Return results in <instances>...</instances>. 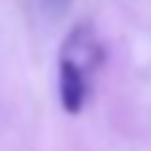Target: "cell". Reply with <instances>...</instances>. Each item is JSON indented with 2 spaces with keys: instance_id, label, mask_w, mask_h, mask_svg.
<instances>
[{
  "instance_id": "obj_1",
  "label": "cell",
  "mask_w": 151,
  "mask_h": 151,
  "mask_svg": "<svg viewBox=\"0 0 151 151\" xmlns=\"http://www.w3.org/2000/svg\"><path fill=\"white\" fill-rule=\"evenodd\" d=\"M60 57L68 60V63H74V66H80L83 71H88V74L97 71L100 63L106 60V49H103L94 26L91 23H77L74 29L66 34V40H63Z\"/></svg>"
},
{
  "instance_id": "obj_2",
  "label": "cell",
  "mask_w": 151,
  "mask_h": 151,
  "mask_svg": "<svg viewBox=\"0 0 151 151\" xmlns=\"http://www.w3.org/2000/svg\"><path fill=\"white\" fill-rule=\"evenodd\" d=\"M57 97L66 114H80L88 100V71L80 66L68 63L60 57L57 60Z\"/></svg>"
},
{
  "instance_id": "obj_3",
  "label": "cell",
  "mask_w": 151,
  "mask_h": 151,
  "mask_svg": "<svg viewBox=\"0 0 151 151\" xmlns=\"http://www.w3.org/2000/svg\"><path fill=\"white\" fill-rule=\"evenodd\" d=\"M43 9H46L49 14H63L68 9V0H43Z\"/></svg>"
}]
</instances>
